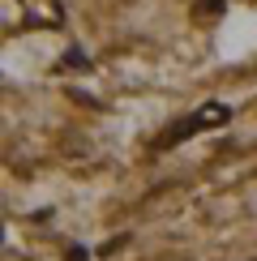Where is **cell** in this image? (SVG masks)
<instances>
[{
  "label": "cell",
  "instance_id": "1",
  "mask_svg": "<svg viewBox=\"0 0 257 261\" xmlns=\"http://www.w3.org/2000/svg\"><path fill=\"white\" fill-rule=\"evenodd\" d=\"M232 120V107L227 103H201L197 107V124L201 128H219V124H227Z\"/></svg>",
  "mask_w": 257,
  "mask_h": 261
},
{
  "label": "cell",
  "instance_id": "2",
  "mask_svg": "<svg viewBox=\"0 0 257 261\" xmlns=\"http://www.w3.org/2000/svg\"><path fill=\"white\" fill-rule=\"evenodd\" d=\"M193 133H201V124H197V112H193L189 120H180L176 128H171V133H163V141H159V146H163V150H171V146H180V141H185V137H193Z\"/></svg>",
  "mask_w": 257,
  "mask_h": 261
},
{
  "label": "cell",
  "instance_id": "3",
  "mask_svg": "<svg viewBox=\"0 0 257 261\" xmlns=\"http://www.w3.org/2000/svg\"><path fill=\"white\" fill-rule=\"evenodd\" d=\"M64 56H69V64H73V69H82V64H86V56H82L78 47H69V51H64Z\"/></svg>",
  "mask_w": 257,
  "mask_h": 261
}]
</instances>
